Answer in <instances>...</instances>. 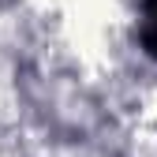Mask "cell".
<instances>
[{"label":"cell","mask_w":157,"mask_h":157,"mask_svg":"<svg viewBox=\"0 0 157 157\" xmlns=\"http://www.w3.org/2000/svg\"><path fill=\"white\" fill-rule=\"evenodd\" d=\"M139 45L146 49V56L157 60V0L142 4V19H139Z\"/></svg>","instance_id":"obj_1"}]
</instances>
